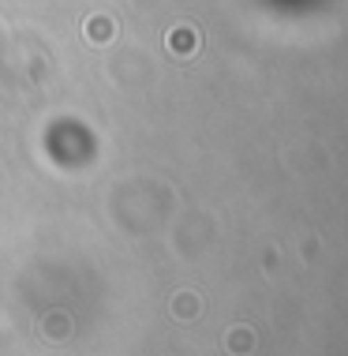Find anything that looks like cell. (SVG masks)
<instances>
[{
  "label": "cell",
  "mask_w": 348,
  "mask_h": 356,
  "mask_svg": "<svg viewBox=\"0 0 348 356\" xmlns=\"http://www.w3.org/2000/svg\"><path fill=\"white\" fill-rule=\"evenodd\" d=\"M86 38H90V42H109V38H113V23H109V19H90V23H86Z\"/></svg>",
  "instance_id": "obj_2"
},
{
  "label": "cell",
  "mask_w": 348,
  "mask_h": 356,
  "mask_svg": "<svg viewBox=\"0 0 348 356\" xmlns=\"http://www.w3.org/2000/svg\"><path fill=\"white\" fill-rule=\"evenodd\" d=\"M172 53H195L199 49V34L191 31V26H176V34L169 38Z\"/></svg>",
  "instance_id": "obj_1"
}]
</instances>
